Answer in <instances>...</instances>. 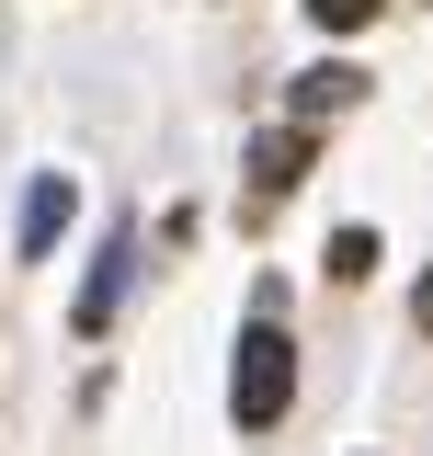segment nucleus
I'll use <instances>...</instances> for the list:
<instances>
[{
	"instance_id": "nucleus-1",
	"label": "nucleus",
	"mask_w": 433,
	"mask_h": 456,
	"mask_svg": "<svg viewBox=\"0 0 433 456\" xmlns=\"http://www.w3.org/2000/svg\"><path fill=\"white\" fill-rule=\"evenodd\" d=\"M285 399H297V342L274 331V320H251V331H240V365H228V422H240V434H274Z\"/></svg>"
},
{
	"instance_id": "nucleus-2",
	"label": "nucleus",
	"mask_w": 433,
	"mask_h": 456,
	"mask_svg": "<svg viewBox=\"0 0 433 456\" xmlns=\"http://www.w3.org/2000/svg\"><path fill=\"white\" fill-rule=\"evenodd\" d=\"M69 217H80V194H69L57 171H35V194H23V251H57V240H69Z\"/></svg>"
},
{
	"instance_id": "nucleus-3",
	"label": "nucleus",
	"mask_w": 433,
	"mask_h": 456,
	"mask_svg": "<svg viewBox=\"0 0 433 456\" xmlns=\"http://www.w3.org/2000/svg\"><path fill=\"white\" fill-rule=\"evenodd\" d=\"M342 103H365V69H342V57H331V69L297 80V114H342Z\"/></svg>"
},
{
	"instance_id": "nucleus-4",
	"label": "nucleus",
	"mask_w": 433,
	"mask_h": 456,
	"mask_svg": "<svg viewBox=\"0 0 433 456\" xmlns=\"http://www.w3.org/2000/svg\"><path fill=\"white\" fill-rule=\"evenodd\" d=\"M251 183H263V194L308 183V137H297V126H285V137H263V149H251Z\"/></svg>"
},
{
	"instance_id": "nucleus-5",
	"label": "nucleus",
	"mask_w": 433,
	"mask_h": 456,
	"mask_svg": "<svg viewBox=\"0 0 433 456\" xmlns=\"http://www.w3.org/2000/svg\"><path fill=\"white\" fill-rule=\"evenodd\" d=\"M114 308H126V251H103V263H92V285H80V331H103Z\"/></svg>"
},
{
	"instance_id": "nucleus-6",
	"label": "nucleus",
	"mask_w": 433,
	"mask_h": 456,
	"mask_svg": "<svg viewBox=\"0 0 433 456\" xmlns=\"http://www.w3.org/2000/svg\"><path fill=\"white\" fill-rule=\"evenodd\" d=\"M331 274H342V285L377 274V228H331Z\"/></svg>"
},
{
	"instance_id": "nucleus-7",
	"label": "nucleus",
	"mask_w": 433,
	"mask_h": 456,
	"mask_svg": "<svg viewBox=\"0 0 433 456\" xmlns=\"http://www.w3.org/2000/svg\"><path fill=\"white\" fill-rule=\"evenodd\" d=\"M308 23L320 35H354V23H377V0H308Z\"/></svg>"
},
{
	"instance_id": "nucleus-8",
	"label": "nucleus",
	"mask_w": 433,
	"mask_h": 456,
	"mask_svg": "<svg viewBox=\"0 0 433 456\" xmlns=\"http://www.w3.org/2000/svg\"><path fill=\"white\" fill-rule=\"evenodd\" d=\"M411 320H422V331H433V274H422V285H411Z\"/></svg>"
}]
</instances>
